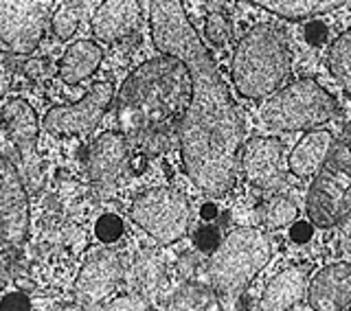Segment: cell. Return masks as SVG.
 Wrapping results in <instances>:
<instances>
[{
	"label": "cell",
	"mask_w": 351,
	"mask_h": 311,
	"mask_svg": "<svg viewBox=\"0 0 351 311\" xmlns=\"http://www.w3.org/2000/svg\"><path fill=\"white\" fill-rule=\"evenodd\" d=\"M156 49L180 60L191 77V101L178 125L184 171L208 195L226 193L235 180L244 121L178 0L149 3Z\"/></svg>",
	"instance_id": "obj_1"
},
{
	"label": "cell",
	"mask_w": 351,
	"mask_h": 311,
	"mask_svg": "<svg viewBox=\"0 0 351 311\" xmlns=\"http://www.w3.org/2000/svg\"><path fill=\"white\" fill-rule=\"evenodd\" d=\"M191 101L186 66L162 55L132 73L117 97V121L128 145L143 132L178 127Z\"/></svg>",
	"instance_id": "obj_2"
},
{
	"label": "cell",
	"mask_w": 351,
	"mask_h": 311,
	"mask_svg": "<svg viewBox=\"0 0 351 311\" xmlns=\"http://www.w3.org/2000/svg\"><path fill=\"white\" fill-rule=\"evenodd\" d=\"M290 64L292 55L283 33L270 25H261L237 44L230 73L239 95L261 99L281 86L290 73Z\"/></svg>",
	"instance_id": "obj_3"
},
{
	"label": "cell",
	"mask_w": 351,
	"mask_h": 311,
	"mask_svg": "<svg viewBox=\"0 0 351 311\" xmlns=\"http://www.w3.org/2000/svg\"><path fill=\"white\" fill-rule=\"evenodd\" d=\"M268 261L270 239L261 230L248 226L230 230L208 261L211 290L224 298L239 296Z\"/></svg>",
	"instance_id": "obj_4"
},
{
	"label": "cell",
	"mask_w": 351,
	"mask_h": 311,
	"mask_svg": "<svg viewBox=\"0 0 351 311\" xmlns=\"http://www.w3.org/2000/svg\"><path fill=\"white\" fill-rule=\"evenodd\" d=\"M351 213V123L332 145L307 193V217L318 228H332Z\"/></svg>",
	"instance_id": "obj_5"
},
{
	"label": "cell",
	"mask_w": 351,
	"mask_h": 311,
	"mask_svg": "<svg viewBox=\"0 0 351 311\" xmlns=\"http://www.w3.org/2000/svg\"><path fill=\"white\" fill-rule=\"evenodd\" d=\"M336 101L314 79H299L270 97L261 110V116L270 129L296 132L318 127L332 121Z\"/></svg>",
	"instance_id": "obj_6"
},
{
	"label": "cell",
	"mask_w": 351,
	"mask_h": 311,
	"mask_svg": "<svg viewBox=\"0 0 351 311\" xmlns=\"http://www.w3.org/2000/svg\"><path fill=\"white\" fill-rule=\"evenodd\" d=\"M29 232V199L22 177L0 153V281L16 276Z\"/></svg>",
	"instance_id": "obj_7"
},
{
	"label": "cell",
	"mask_w": 351,
	"mask_h": 311,
	"mask_svg": "<svg viewBox=\"0 0 351 311\" xmlns=\"http://www.w3.org/2000/svg\"><path fill=\"white\" fill-rule=\"evenodd\" d=\"M189 202L176 188H149L141 193L130 208V217L162 246L184 237L189 228Z\"/></svg>",
	"instance_id": "obj_8"
},
{
	"label": "cell",
	"mask_w": 351,
	"mask_h": 311,
	"mask_svg": "<svg viewBox=\"0 0 351 311\" xmlns=\"http://www.w3.org/2000/svg\"><path fill=\"white\" fill-rule=\"evenodd\" d=\"M49 7L40 0H0V42L11 53H33L44 36Z\"/></svg>",
	"instance_id": "obj_9"
},
{
	"label": "cell",
	"mask_w": 351,
	"mask_h": 311,
	"mask_svg": "<svg viewBox=\"0 0 351 311\" xmlns=\"http://www.w3.org/2000/svg\"><path fill=\"white\" fill-rule=\"evenodd\" d=\"M114 97V88L108 82L95 84L86 92L82 101L73 105H60L53 108L44 116L42 125L47 132L55 136H75V134H88L97 127V123L106 114V110Z\"/></svg>",
	"instance_id": "obj_10"
},
{
	"label": "cell",
	"mask_w": 351,
	"mask_h": 311,
	"mask_svg": "<svg viewBox=\"0 0 351 311\" xmlns=\"http://www.w3.org/2000/svg\"><path fill=\"white\" fill-rule=\"evenodd\" d=\"M123 279V261L108 248H97L88 252V257L80 270L75 283L77 303L84 307H95L117 290V285Z\"/></svg>",
	"instance_id": "obj_11"
},
{
	"label": "cell",
	"mask_w": 351,
	"mask_h": 311,
	"mask_svg": "<svg viewBox=\"0 0 351 311\" xmlns=\"http://www.w3.org/2000/svg\"><path fill=\"white\" fill-rule=\"evenodd\" d=\"M130 156V145L121 132H106L99 136L88 153V175L99 195H110Z\"/></svg>",
	"instance_id": "obj_12"
},
{
	"label": "cell",
	"mask_w": 351,
	"mask_h": 311,
	"mask_svg": "<svg viewBox=\"0 0 351 311\" xmlns=\"http://www.w3.org/2000/svg\"><path fill=\"white\" fill-rule=\"evenodd\" d=\"M283 145L274 138H250L241 149V169L246 180L259 188H277L283 184Z\"/></svg>",
	"instance_id": "obj_13"
},
{
	"label": "cell",
	"mask_w": 351,
	"mask_h": 311,
	"mask_svg": "<svg viewBox=\"0 0 351 311\" xmlns=\"http://www.w3.org/2000/svg\"><path fill=\"white\" fill-rule=\"evenodd\" d=\"M0 123H3V129L7 132V138L16 145L27 171L38 166L36 140H38L40 123L33 108L25 99H11L3 108V112H0Z\"/></svg>",
	"instance_id": "obj_14"
},
{
	"label": "cell",
	"mask_w": 351,
	"mask_h": 311,
	"mask_svg": "<svg viewBox=\"0 0 351 311\" xmlns=\"http://www.w3.org/2000/svg\"><path fill=\"white\" fill-rule=\"evenodd\" d=\"M314 311H345L351 305V265L334 263L318 272L307 287Z\"/></svg>",
	"instance_id": "obj_15"
},
{
	"label": "cell",
	"mask_w": 351,
	"mask_h": 311,
	"mask_svg": "<svg viewBox=\"0 0 351 311\" xmlns=\"http://www.w3.org/2000/svg\"><path fill=\"white\" fill-rule=\"evenodd\" d=\"M141 3L136 0H110L101 3L93 16V31L101 42H117L130 36L141 20Z\"/></svg>",
	"instance_id": "obj_16"
},
{
	"label": "cell",
	"mask_w": 351,
	"mask_h": 311,
	"mask_svg": "<svg viewBox=\"0 0 351 311\" xmlns=\"http://www.w3.org/2000/svg\"><path fill=\"white\" fill-rule=\"evenodd\" d=\"M307 292V268L294 265L279 272L263 292L257 311H294Z\"/></svg>",
	"instance_id": "obj_17"
},
{
	"label": "cell",
	"mask_w": 351,
	"mask_h": 311,
	"mask_svg": "<svg viewBox=\"0 0 351 311\" xmlns=\"http://www.w3.org/2000/svg\"><path fill=\"white\" fill-rule=\"evenodd\" d=\"M332 145L334 138L329 132H312V134L303 136L290 156V171L301 180L316 175L332 151Z\"/></svg>",
	"instance_id": "obj_18"
},
{
	"label": "cell",
	"mask_w": 351,
	"mask_h": 311,
	"mask_svg": "<svg viewBox=\"0 0 351 311\" xmlns=\"http://www.w3.org/2000/svg\"><path fill=\"white\" fill-rule=\"evenodd\" d=\"M101 58H104V53L97 44L88 40L75 42L64 53L62 64H60V77L71 86L80 84L97 71V66L101 64Z\"/></svg>",
	"instance_id": "obj_19"
},
{
	"label": "cell",
	"mask_w": 351,
	"mask_h": 311,
	"mask_svg": "<svg viewBox=\"0 0 351 311\" xmlns=\"http://www.w3.org/2000/svg\"><path fill=\"white\" fill-rule=\"evenodd\" d=\"M132 285H134V294L143 296L145 301H154L165 285V261L158 252L145 250L132 263Z\"/></svg>",
	"instance_id": "obj_20"
},
{
	"label": "cell",
	"mask_w": 351,
	"mask_h": 311,
	"mask_svg": "<svg viewBox=\"0 0 351 311\" xmlns=\"http://www.w3.org/2000/svg\"><path fill=\"white\" fill-rule=\"evenodd\" d=\"M167 311H224L217 294L202 283H184L176 290Z\"/></svg>",
	"instance_id": "obj_21"
},
{
	"label": "cell",
	"mask_w": 351,
	"mask_h": 311,
	"mask_svg": "<svg viewBox=\"0 0 351 311\" xmlns=\"http://www.w3.org/2000/svg\"><path fill=\"white\" fill-rule=\"evenodd\" d=\"M255 5L285 20H305L310 16L343 7L345 3H340V0H261Z\"/></svg>",
	"instance_id": "obj_22"
},
{
	"label": "cell",
	"mask_w": 351,
	"mask_h": 311,
	"mask_svg": "<svg viewBox=\"0 0 351 311\" xmlns=\"http://www.w3.org/2000/svg\"><path fill=\"white\" fill-rule=\"evenodd\" d=\"M329 69L351 97V29L345 31L329 49Z\"/></svg>",
	"instance_id": "obj_23"
},
{
	"label": "cell",
	"mask_w": 351,
	"mask_h": 311,
	"mask_svg": "<svg viewBox=\"0 0 351 311\" xmlns=\"http://www.w3.org/2000/svg\"><path fill=\"white\" fill-rule=\"evenodd\" d=\"M299 215V208L294 202H290L288 197H272L266 202V206L261 208V217L263 224L268 228H283L292 224Z\"/></svg>",
	"instance_id": "obj_24"
},
{
	"label": "cell",
	"mask_w": 351,
	"mask_h": 311,
	"mask_svg": "<svg viewBox=\"0 0 351 311\" xmlns=\"http://www.w3.org/2000/svg\"><path fill=\"white\" fill-rule=\"evenodd\" d=\"M84 7H86V3H64L58 11H55L53 22H51L55 36L62 40H69L84 18V11H86Z\"/></svg>",
	"instance_id": "obj_25"
},
{
	"label": "cell",
	"mask_w": 351,
	"mask_h": 311,
	"mask_svg": "<svg viewBox=\"0 0 351 311\" xmlns=\"http://www.w3.org/2000/svg\"><path fill=\"white\" fill-rule=\"evenodd\" d=\"M206 38L211 44H215V47H224V44L230 42V36H233V29H230V22L224 14H208L206 18Z\"/></svg>",
	"instance_id": "obj_26"
},
{
	"label": "cell",
	"mask_w": 351,
	"mask_h": 311,
	"mask_svg": "<svg viewBox=\"0 0 351 311\" xmlns=\"http://www.w3.org/2000/svg\"><path fill=\"white\" fill-rule=\"evenodd\" d=\"M95 232L104 243H114L121 239V235H123V219L117 215H104L97 221Z\"/></svg>",
	"instance_id": "obj_27"
},
{
	"label": "cell",
	"mask_w": 351,
	"mask_h": 311,
	"mask_svg": "<svg viewBox=\"0 0 351 311\" xmlns=\"http://www.w3.org/2000/svg\"><path fill=\"white\" fill-rule=\"evenodd\" d=\"M193 243L195 248L204 252V254H211L219 248V243H222V237H219V230L215 226H202L195 230L193 235Z\"/></svg>",
	"instance_id": "obj_28"
},
{
	"label": "cell",
	"mask_w": 351,
	"mask_h": 311,
	"mask_svg": "<svg viewBox=\"0 0 351 311\" xmlns=\"http://www.w3.org/2000/svg\"><path fill=\"white\" fill-rule=\"evenodd\" d=\"M106 311H149V303L143 296L130 292L117 296L112 303L106 307Z\"/></svg>",
	"instance_id": "obj_29"
},
{
	"label": "cell",
	"mask_w": 351,
	"mask_h": 311,
	"mask_svg": "<svg viewBox=\"0 0 351 311\" xmlns=\"http://www.w3.org/2000/svg\"><path fill=\"white\" fill-rule=\"evenodd\" d=\"M14 58H11L9 53L0 51V97H5L9 86H11V79H14Z\"/></svg>",
	"instance_id": "obj_30"
},
{
	"label": "cell",
	"mask_w": 351,
	"mask_h": 311,
	"mask_svg": "<svg viewBox=\"0 0 351 311\" xmlns=\"http://www.w3.org/2000/svg\"><path fill=\"white\" fill-rule=\"evenodd\" d=\"M0 311H31V301L22 292H11L0 301Z\"/></svg>",
	"instance_id": "obj_31"
},
{
	"label": "cell",
	"mask_w": 351,
	"mask_h": 311,
	"mask_svg": "<svg viewBox=\"0 0 351 311\" xmlns=\"http://www.w3.org/2000/svg\"><path fill=\"white\" fill-rule=\"evenodd\" d=\"M305 40L314 44V47H318V44H323L327 40V25H323V22H310V25L305 27Z\"/></svg>",
	"instance_id": "obj_32"
},
{
	"label": "cell",
	"mask_w": 351,
	"mask_h": 311,
	"mask_svg": "<svg viewBox=\"0 0 351 311\" xmlns=\"http://www.w3.org/2000/svg\"><path fill=\"white\" fill-rule=\"evenodd\" d=\"M312 224L310 221H294L292 230H290V239L294 243H307L312 239Z\"/></svg>",
	"instance_id": "obj_33"
},
{
	"label": "cell",
	"mask_w": 351,
	"mask_h": 311,
	"mask_svg": "<svg viewBox=\"0 0 351 311\" xmlns=\"http://www.w3.org/2000/svg\"><path fill=\"white\" fill-rule=\"evenodd\" d=\"M200 215H202V219H206V221L215 219V215H217L215 204H204V206H202V210H200Z\"/></svg>",
	"instance_id": "obj_34"
},
{
	"label": "cell",
	"mask_w": 351,
	"mask_h": 311,
	"mask_svg": "<svg viewBox=\"0 0 351 311\" xmlns=\"http://www.w3.org/2000/svg\"><path fill=\"white\" fill-rule=\"evenodd\" d=\"M345 311H351V305H349V307H347V309H345Z\"/></svg>",
	"instance_id": "obj_35"
}]
</instances>
